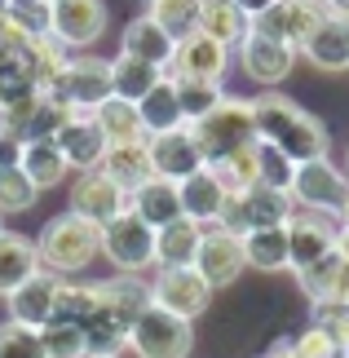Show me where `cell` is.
<instances>
[{"label":"cell","mask_w":349,"mask_h":358,"mask_svg":"<svg viewBox=\"0 0 349 358\" xmlns=\"http://www.w3.org/2000/svg\"><path fill=\"white\" fill-rule=\"evenodd\" d=\"M345 354H349V345H345Z\"/></svg>","instance_id":"57"},{"label":"cell","mask_w":349,"mask_h":358,"mask_svg":"<svg viewBox=\"0 0 349 358\" xmlns=\"http://www.w3.org/2000/svg\"><path fill=\"white\" fill-rule=\"evenodd\" d=\"M146 13L169 31V40L177 45V40H186V36L199 31L204 0H146Z\"/></svg>","instance_id":"35"},{"label":"cell","mask_w":349,"mask_h":358,"mask_svg":"<svg viewBox=\"0 0 349 358\" xmlns=\"http://www.w3.org/2000/svg\"><path fill=\"white\" fill-rule=\"evenodd\" d=\"M49 5H53V0H49Z\"/></svg>","instance_id":"60"},{"label":"cell","mask_w":349,"mask_h":358,"mask_svg":"<svg viewBox=\"0 0 349 358\" xmlns=\"http://www.w3.org/2000/svg\"><path fill=\"white\" fill-rule=\"evenodd\" d=\"M129 208L142 217L146 226H169L181 217V195H177V182H169V177H146L142 186L129 195Z\"/></svg>","instance_id":"24"},{"label":"cell","mask_w":349,"mask_h":358,"mask_svg":"<svg viewBox=\"0 0 349 358\" xmlns=\"http://www.w3.org/2000/svg\"><path fill=\"white\" fill-rule=\"evenodd\" d=\"M204 226L190 222V217H177V222L155 230V270H181L194 261V248H199Z\"/></svg>","instance_id":"27"},{"label":"cell","mask_w":349,"mask_h":358,"mask_svg":"<svg viewBox=\"0 0 349 358\" xmlns=\"http://www.w3.org/2000/svg\"><path fill=\"white\" fill-rule=\"evenodd\" d=\"M287 195H292V203H297V208H318V213H336V217H341L345 199H349V177L323 155V159L297 164Z\"/></svg>","instance_id":"9"},{"label":"cell","mask_w":349,"mask_h":358,"mask_svg":"<svg viewBox=\"0 0 349 358\" xmlns=\"http://www.w3.org/2000/svg\"><path fill=\"white\" fill-rule=\"evenodd\" d=\"M0 5H5V0H0Z\"/></svg>","instance_id":"59"},{"label":"cell","mask_w":349,"mask_h":358,"mask_svg":"<svg viewBox=\"0 0 349 358\" xmlns=\"http://www.w3.org/2000/svg\"><path fill=\"white\" fill-rule=\"evenodd\" d=\"M177 195H181V217H190V222L199 226H213L221 208H226V182L217 177L213 164H204L199 173H190L186 182H177Z\"/></svg>","instance_id":"21"},{"label":"cell","mask_w":349,"mask_h":358,"mask_svg":"<svg viewBox=\"0 0 349 358\" xmlns=\"http://www.w3.org/2000/svg\"><path fill=\"white\" fill-rule=\"evenodd\" d=\"M310 323L323 327L341 350L349 345V301H336V296H332V301H314V306H310Z\"/></svg>","instance_id":"45"},{"label":"cell","mask_w":349,"mask_h":358,"mask_svg":"<svg viewBox=\"0 0 349 358\" xmlns=\"http://www.w3.org/2000/svg\"><path fill=\"white\" fill-rule=\"evenodd\" d=\"M217 177L226 182V190L234 195V190H248V186H257L261 182V173H257V142L252 146H243V150H234V155H226L221 164H213Z\"/></svg>","instance_id":"41"},{"label":"cell","mask_w":349,"mask_h":358,"mask_svg":"<svg viewBox=\"0 0 349 358\" xmlns=\"http://www.w3.org/2000/svg\"><path fill=\"white\" fill-rule=\"evenodd\" d=\"M283 226H287V248H292V270H305V266H314L318 257H327L332 248H336L341 217L318 213V208H297V203H292Z\"/></svg>","instance_id":"11"},{"label":"cell","mask_w":349,"mask_h":358,"mask_svg":"<svg viewBox=\"0 0 349 358\" xmlns=\"http://www.w3.org/2000/svg\"><path fill=\"white\" fill-rule=\"evenodd\" d=\"M173 89H177V102H181V115H186V124L199 120V115H208L221 98H226L221 80H186V76H173Z\"/></svg>","instance_id":"36"},{"label":"cell","mask_w":349,"mask_h":358,"mask_svg":"<svg viewBox=\"0 0 349 358\" xmlns=\"http://www.w3.org/2000/svg\"><path fill=\"white\" fill-rule=\"evenodd\" d=\"M102 257L124 274H142L155 266V226H146L133 208L102 226Z\"/></svg>","instance_id":"6"},{"label":"cell","mask_w":349,"mask_h":358,"mask_svg":"<svg viewBox=\"0 0 349 358\" xmlns=\"http://www.w3.org/2000/svg\"><path fill=\"white\" fill-rule=\"evenodd\" d=\"M93 120H97V129L106 133L111 146H115V142H146V129H142V115H137V102H129V98H115V93H111L106 102L93 106Z\"/></svg>","instance_id":"32"},{"label":"cell","mask_w":349,"mask_h":358,"mask_svg":"<svg viewBox=\"0 0 349 358\" xmlns=\"http://www.w3.org/2000/svg\"><path fill=\"white\" fill-rule=\"evenodd\" d=\"M194 146H199L204 164H221L234 150L252 146L257 142V120H252V102L248 98H221L208 115L186 124Z\"/></svg>","instance_id":"4"},{"label":"cell","mask_w":349,"mask_h":358,"mask_svg":"<svg viewBox=\"0 0 349 358\" xmlns=\"http://www.w3.org/2000/svg\"><path fill=\"white\" fill-rule=\"evenodd\" d=\"M230 71V49L221 40L194 31L186 40H177L173 49V62H169V76H186V80H221Z\"/></svg>","instance_id":"20"},{"label":"cell","mask_w":349,"mask_h":358,"mask_svg":"<svg viewBox=\"0 0 349 358\" xmlns=\"http://www.w3.org/2000/svg\"><path fill=\"white\" fill-rule=\"evenodd\" d=\"M301 58L318 66V71H349V18L345 13H327L301 45Z\"/></svg>","instance_id":"22"},{"label":"cell","mask_w":349,"mask_h":358,"mask_svg":"<svg viewBox=\"0 0 349 358\" xmlns=\"http://www.w3.org/2000/svg\"><path fill=\"white\" fill-rule=\"evenodd\" d=\"M173 40L169 31L150 18V13H137V18L124 27V40H120V53H133V58H142L150 66H159V71H169V62H173Z\"/></svg>","instance_id":"23"},{"label":"cell","mask_w":349,"mask_h":358,"mask_svg":"<svg viewBox=\"0 0 349 358\" xmlns=\"http://www.w3.org/2000/svg\"><path fill=\"white\" fill-rule=\"evenodd\" d=\"M89 358H120V354H89Z\"/></svg>","instance_id":"54"},{"label":"cell","mask_w":349,"mask_h":358,"mask_svg":"<svg viewBox=\"0 0 349 358\" xmlns=\"http://www.w3.org/2000/svg\"><path fill=\"white\" fill-rule=\"evenodd\" d=\"M49 13L53 5L49 0H5V18L18 36L36 40V36H49Z\"/></svg>","instance_id":"39"},{"label":"cell","mask_w":349,"mask_h":358,"mask_svg":"<svg viewBox=\"0 0 349 358\" xmlns=\"http://www.w3.org/2000/svg\"><path fill=\"white\" fill-rule=\"evenodd\" d=\"M58 292H62V274L40 266L22 287H13L5 296L9 301V319L22 323V327H45L53 319V310H58Z\"/></svg>","instance_id":"17"},{"label":"cell","mask_w":349,"mask_h":358,"mask_svg":"<svg viewBox=\"0 0 349 358\" xmlns=\"http://www.w3.org/2000/svg\"><path fill=\"white\" fill-rule=\"evenodd\" d=\"M150 301L194 323L208 306H213V287H208L204 274L190 270V266H181V270H155V279H150Z\"/></svg>","instance_id":"12"},{"label":"cell","mask_w":349,"mask_h":358,"mask_svg":"<svg viewBox=\"0 0 349 358\" xmlns=\"http://www.w3.org/2000/svg\"><path fill=\"white\" fill-rule=\"evenodd\" d=\"M341 301H349V270H345V283H341Z\"/></svg>","instance_id":"51"},{"label":"cell","mask_w":349,"mask_h":358,"mask_svg":"<svg viewBox=\"0 0 349 358\" xmlns=\"http://www.w3.org/2000/svg\"><path fill=\"white\" fill-rule=\"evenodd\" d=\"M106 31V5L102 0H53L49 36L62 40L66 49H89Z\"/></svg>","instance_id":"13"},{"label":"cell","mask_w":349,"mask_h":358,"mask_svg":"<svg viewBox=\"0 0 349 358\" xmlns=\"http://www.w3.org/2000/svg\"><path fill=\"white\" fill-rule=\"evenodd\" d=\"M199 31L213 36V40H221L226 49H239V40L252 31V13L239 9V0H204Z\"/></svg>","instance_id":"29"},{"label":"cell","mask_w":349,"mask_h":358,"mask_svg":"<svg viewBox=\"0 0 349 358\" xmlns=\"http://www.w3.org/2000/svg\"><path fill=\"white\" fill-rule=\"evenodd\" d=\"M190 270H199V274H204V283L213 287V292H217V287L239 283V274L248 270V261H243V239L234 235V230L217 226V222H213V226H204Z\"/></svg>","instance_id":"10"},{"label":"cell","mask_w":349,"mask_h":358,"mask_svg":"<svg viewBox=\"0 0 349 358\" xmlns=\"http://www.w3.org/2000/svg\"><path fill=\"white\" fill-rule=\"evenodd\" d=\"M97 169H102L115 186H124L129 195L146 182V177H155L146 142H115V146H106V155H102V164H97Z\"/></svg>","instance_id":"28"},{"label":"cell","mask_w":349,"mask_h":358,"mask_svg":"<svg viewBox=\"0 0 349 358\" xmlns=\"http://www.w3.org/2000/svg\"><path fill=\"white\" fill-rule=\"evenodd\" d=\"M137 115H142L146 137H150V133H169V129H181V124H186V115H181V102H177V89H173V76H169V71H164L159 85L150 89L142 102H137Z\"/></svg>","instance_id":"33"},{"label":"cell","mask_w":349,"mask_h":358,"mask_svg":"<svg viewBox=\"0 0 349 358\" xmlns=\"http://www.w3.org/2000/svg\"><path fill=\"white\" fill-rule=\"evenodd\" d=\"M49 98H58L71 111H93L97 102L111 98V62L93 58V53H80V58H66L62 76L45 89Z\"/></svg>","instance_id":"8"},{"label":"cell","mask_w":349,"mask_h":358,"mask_svg":"<svg viewBox=\"0 0 349 358\" xmlns=\"http://www.w3.org/2000/svg\"><path fill=\"white\" fill-rule=\"evenodd\" d=\"M150 306V283L142 274H115V279L97 283V310L85 323L89 354H124L129 350V327L137 314Z\"/></svg>","instance_id":"2"},{"label":"cell","mask_w":349,"mask_h":358,"mask_svg":"<svg viewBox=\"0 0 349 358\" xmlns=\"http://www.w3.org/2000/svg\"><path fill=\"white\" fill-rule=\"evenodd\" d=\"M164 80L159 66H150L142 58H133V53H115L111 58V93L115 98H129V102H142L150 89H155Z\"/></svg>","instance_id":"31"},{"label":"cell","mask_w":349,"mask_h":358,"mask_svg":"<svg viewBox=\"0 0 349 358\" xmlns=\"http://www.w3.org/2000/svg\"><path fill=\"white\" fill-rule=\"evenodd\" d=\"M0 358H49L45 341H40V327H22L5 319L0 323Z\"/></svg>","instance_id":"43"},{"label":"cell","mask_w":349,"mask_h":358,"mask_svg":"<svg viewBox=\"0 0 349 358\" xmlns=\"http://www.w3.org/2000/svg\"><path fill=\"white\" fill-rule=\"evenodd\" d=\"M345 177H349V150H345Z\"/></svg>","instance_id":"55"},{"label":"cell","mask_w":349,"mask_h":358,"mask_svg":"<svg viewBox=\"0 0 349 358\" xmlns=\"http://www.w3.org/2000/svg\"><path fill=\"white\" fill-rule=\"evenodd\" d=\"M252 120H257V137L261 142L278 146L292 164H310V159H323L332 150V137H327V124L310 115L305 106H297L283 93L265 89L261 98H252Z\"/></svg>","instance_id":"1"},{"label":"cell","mask_w":349,"mask_h":358,"mask_svg":"<svg viewBox=\"0 0 349 358\" xmlns=\"http://www.w3.org/2000/svg\"><path fill=\"white\" fill-rule=\"evenodd\" d=\"M40 190L31 186V177H27L18 164L13 169H0V217H9V213H27L36 203Z\"/></svg>","instance_id":"42"},{"label":"cell","mask_w":349,"mask_h":358,"mask_svg":"<svg viewBox=\"0 0 349 358\" xmlns=\"http://www.w3.org/2000/svg\"><path fill=\"white\" fill-rule=\"evenodd\" d=\"M0 235H5V217H0Z\"/></svg>","instance_id":"56"},{"label":"cell","mask_w":349,"mask_h":358,"mask_svg":"<svg viewBox=\"0 0 349 358\" xmlns=\"http://www.w3.org/2000/svg\"><path fill=\"white\" fill-rule=\"evenodd\" d=\"M265 5H274V0H239V9H248V13H261Z\"/></svg>","instance_id":"50"},{"label":"cell","mask_w":349,"mask_h":358,"mask_svg":"<svg viewBox=\"0 0 349 358\" xmlns=\"http://www.w3.org/2000/svg\"><path fill=\"white\" fill-rule=\"evenodd\" d=\"M146 150H150L155 177H169V182H186L190 173L204 169V155H199V146H194L186 124H181V129H169V133H150Z\"/></svg>","instance_id":"18"},{"label":"cell","mask_w":349,"mask_h":358,"mask_svg":"<svg viewBox=\"0 0 349 358\" xmlns=\"http://www.w3.org/2000/svg\"><path fill=\"white\" fill-rule=\"evenodd\" d=\"M5 27H9V22H5V5H0V36H5Z\"/></svg>","instance_id":"52"},{"label":"cell","mask_w":349,"mask_h":358,"mask_svg":"<svg viewBox=\"0 0 349 358\" xmlns=\"http://www.w3.org/2000/svg\"><path fill=\"white\" fill-rule=\"evenodd\" d=\"M40 341H45L49 358H89V341H85V327L80 323L49 319L45 327H40Z\"/></svg>","instance_id":"38"},{"label":"cell","mask_w":349,"mask_h":358,"mask_svg":"<svg viewBox=\"0 0 349 358\" xmlns=\"http://www.w3.org/2000/svg\"><path fill=\"white\" fill-rule=\"evenodd\" d=\"M27 93H45L36 80V66H31V40L18 36L13 27H5V36H0V111L9 102L27 98Z\"/></svg>","instance_id":"16"},{"label":"cell","mask_w":349,"mask_h":358,"mask_svg":"<svg viewBox=\"0 0 349 358\" xmlns=\"http://www.w3.org/2000/svg\"><path fill=\"white\" fill-rule=\"evenodd\" d=\"M97 252H102V226H93V222H85V217H76V213L53 217L36 239L40 266L62 274V279H76L80 270H89L97 261Z\"/></svg>","instance_id":"3"},{"label":"cell","mask_w":349,"mask_h":358,"mask_svg":"<svg viewBox=\"0 0 349 358\" xmlns=\"http://www.w3.org/2000/svg\"><path fill=\"white\" fill-rule=\"evenodd\" d=\"M243 261L248 270L278 274L292 270V248H287V226H257L243 235Z\"/></svg>","instance_id":"25"},{"label":"cell","mask_w":349,"mask_h":358,"mask_svg":"<svg viewBox=\"0 0 349 358\" xmlns=\"http://www.w3.org/2000/svg\"><path fill=\"white\" fill-rule=\"evenodd\" d=\"M336 257L349 261V222H341V230H336Z\"/></svg>","instance_id":"49"},{"label":"cell","mask_w":349,"mask_h":358,"mask_svg":"<svg viewBox=\"0 0 349 358\" xmlns=\"http://www.w3.org/2000/svg\"><path fill=\"white\" fill-rule=\"evenodd\" d=\"M257 173H261V186L287 190V186H292V173H297V164H292L278 146H270V142H261V137H257Z\"/></svg>","instance_id":"44"},{"label":"cell","mask_w":349,"mask_h":358,"mask_svg":"<svg viewBox=\"0 0 349 358\" xmlns=\"http://www.w3.org/2000/svg\"><path fill=\"white\" fill-rule=\"evenodd\" d=\"M292 350H297V358H341V354H345L318 323H305L301 332L292 336Z\"/></svg>","instance_id":"46"},{"label":"cell","mask_w":349,"mask_h":358,"mask_svg":"<svg viewBox=\"0 0 349 358\" xmlns=\"http://www.w3.org/2000/svg\"><path fill=\"white\" fill-rule=\"evenodd\" d=\"M341 358H349V354H341Z\"/></svg>","instance_id":"58"},{"label":"cell","mask_w":349,"mask_h":358,"mask_svg":"<svg viewBox=\"0 0 349 358\" xmlns=\"http://www.w3.org/2000/svg\"><path fill=\"white\" fill-rule=\"evenodd\" d=\"M345 270H349V261H345V257H336V248H332V252H327V257H318L314 266L297 270V283H301V292L310 296V306H314V301H332V296L341 301Z\"/></svg>","instance_id":"34"},{"label":"cell","mask_w":349,"mask_h":358,"mask_svg":"<svg viewBox=\"0 0 349 358\" xmlns=\"http://www.w3.org/2000/svg\"><path fill=\"white\" fill-rule=\"evenodd\" d=\"M93 310H97V283L62 279V292H58V310H53V319L85 327V323L93 319Z\"/></svg>","instance_id":"37"},{"label":"cell","mask_w":349,"mask_h":358,"mask_svg":"<svg viewBox=\"0 0 349 358\" xmlns=\"http://www.w3.org/2000/svg\"><path fill=\"white\" fill-rule=\"evenodd\" d=\"M40 270V257H36V239L27 235H13L5 230L0 235V296H9L13 287H22L31 274Z\"/></svg>","instance_id":"30"},{"label":"cell","mask_w":349,"mask_h":358,"mask_svg":"<svg viewBox=\"0 0 349 358\" xmlns=\"http://www.w3.org/2000/svg\"><path fill=\"white\" fill-rule=\"evenodd\" d=\"M53 142H58V150L66 155V164H71L76 173H85V169H97L106 155V133L97 129V120L93 111H71L62 120V129L53 133Z\"/></svg>","instance_id":"19"},{"label":"cell","mask_w":349,"mask_h":358,"mask_svg":"<svg viewBox=\"0 0 349 358\" xmlns=\"http://www.w3.org/2000/svg\"><path fill=\"white\" fill-rule=\"evenodd\" d=\"M292 213V195L287 190H274V186H248V190H234V195H226V208H221L217 226L234 230V235H248V230L257 226H283Z\"/></svg>","instance_id":"7"},{"label":"cell","mask_w":349,"mask_h":358,"mask_svg":"<svg viewBox=\"0 0 349 358\" xmlns=\"http://www.w3.org/2000/svg\"><path fill=\"white\" fill-rule=\"evenodd\" d=\"M341 222H349V199H345V208H341Z\"/></svg>","instance_id":"53"},{"label":"cell","mask_w":349,"mask_h":358,"mask_svg":"<svg viewBox=\"0 0 349 358\" xmlns=\"http://www.w3.org/2000/svg\"><path fill=\"white\" fill-rule=\"evenodd\" d=\"M301 53L283 45V40H270V36H257V31H248L239 40V66H243V76L252 80V85L261 89H274V85H283V80L292 76V66H297Z\"/></svg>","instance_id":"14"},{"label":"cell","mask_w":349,"mask_h":358,"mask_svg":"<svg viewBox=\"0 0 349 358\" xmlns=\"http://www.w3.org/2000/svg\"><path fill=\"white\" fill-rule=\"evenodd\" d=\"M66 58H71V49H66L62 40H53V36H36V40H31V66H36L40 89H49L53 80L62 76Z\"/></svg>","instance_id":"40"},{"label":"cell","mask_w":349,"mask_h":358,"mask_svg":"<svg viewBox=\"0 0 349 358\" xmlns=\"http://www.w3.org/2000/svg\"><path fill=\"white\" fill-rule=\"evenodd\" d=\"M18 169L31 177L36 190H53L66 182V173H71V164H66V155L58 150V142L53 137H36V142H22V159Z\"/></svg>","instance_id":"26"},{"label":"cell","mask_w":349,"mask_h":358,"mask_svg":"<svg viewBox=\"0 0 349 358\" xmlns=\"http://www.w3.org/2000/svg\"><path fill=\"white\" fill-rule=\"evenodd\" d=\"M257 358H297V350H292V336H278L274 345H265Z\"/></svg>","instance_id":"48"},{"label":"cell","mask_w":349,"mask_h":358,"mask_svg":"<svg viewBox=\"0 0 349 358\" xmlns=\"http://www.w3.org/2000/svg\"><path fill=\"white\" fill-rule=\"evenodd\" d=\"M18 159H22V137L9 133V129H0V169H13Z\"/></svg>","instance_id":"47"},{"label":"cell","mask_w":349,"mask_h":358,"mask_svg":"<svg viewBox=\"0 0 349 358\" xmlns=\"http://www.w3.org/2000/svg\"><path fill=\"white\" fill-rule=\"evenodd\" d=\"M124 208H129V190L115 186L102 169H85V173L76 177V186H71V208H66V213L85 217V222H93V226H106L111 217H120Z\"/></svg>","instance_id":"15"},{"label":"cell","mask_w":349,"mask_h":358,"mask_svg":"<svg viewBox=\"0 0 349 358\" xmlns=\"http://www.w3.org/2000/svg\"><path fill=\"white\" fill-rule=\"evenodd\" d=\"M190 345H194L190 319L155 306V301H150V306L137 314V323L129 327V350L137 358H190Z\"/></svg>","instance_id":"5"}]
</instances>
